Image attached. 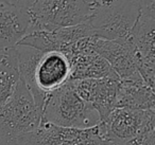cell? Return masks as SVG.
I'll list each match as a JSON object with an SVG mask.
<instances>
[{
	"label": "cell",
	"instance_id": "8fae6325",
	"mask_svg": "<svg viewBox=\"0 0 155 145\" xmlns=\"http://www.w3.org/2000/svg\"><path fill=\"white\" fill-rule=\"evenodd\" d=\"M31 18L28 11L0 0V51L14 48L29 33Z\"/></svg>",
	"mask_w": 155,
	"mask_h": 145
},
{
	"label": "cell",
	"instance_id": "9a60e30c",
	"mask_svg": "<svg viewBox=\"0 0 155 145\" xmlns=\"http://www.w3.org/2000/svg\"><path fill=\"white\" fill-rule=\"evenodd\" d=\"M5 2L9 3L12 7H15L17 9L29 11L33 5L35 3L36 0H3Z\"/></svg>",
	"mask_w": 155,
	"mask_h": 145
},
{
	"label": "cell",
	"instance_id": "3957f363",
	"mask_svg": "<svg viewBox=\"0 0 155 145\" xmlns=\"http://www.w3.org/2000/svg\"><path fill=\"white\" fill-rule=\"evenodd\" d=\"M141 13V0H100L86 20L95 37L105 40L129 36Z\"/></svg>",
	"mask_w": 155,
	"mask_h": 145
},
{
	"label": "cell",
	"instance_id": "7c38bea8",
	"mask_svg": "<svg viewBox=\"0 0 155 145\" xmlns=\"http://www.w3.org/2000/svg\"><path fill=\"white\" fill-rule=\"evenodd\" d=\"M115 108L154 110V88L147 85L142 79L119 81Z\"/></svg>",
	"mask_w": 155,
	"mask_h": 145
},
{
	"label": "cell",
	"instance_id": "8992f818",
	"mask_svg": "<svg viewBox=\"0 0 155 145\" xmlns=\"http://www.w3.org/2000/svg\"><path fill=\"white\" fill-rule=\"evenodd\" d=\"M135 51L137 69L148 86L154 88L155 79V7H146L127 36Z\"/></svg>",
	"mask_w": 155,
	"mask_h": 145
},
{
	"label": "cell",
	"instance_id": "5bb4252c",
	"mask_svg": "<svg viewBox=\"0 0 155 145\" xmlns=\"http://www.w3.org/2000/svg\"><path fill=\"white\" fill-rule=\"evenodd\" d=\"M19 81L20 75L14 48L0 51V105L13 95Z\"/></svg>",
	"mask_w": 155,
	"mask_h": 145
},
{
	"label": "cell",
	"instance_id": "7a4b0ae2",
	"mask_svg": "<svg viewBox=\"0 0 155 145\" xmlns=\"http://www.w3.org/2000/svg\"><path fill=\"white\" fill-rule=\"evenodd\" d=\"M41 122L61 127L89 128L99 125L101 120L97 111L79 96L68 82L47 96Z\"/></svg>",
	"mask_w": 155,
	"mask_h": 145
},
{
	"label": "cell",
	"instance_id": "52a82bcc",
	"mask_svg": "<svg viewBox=\"0 0 155 145\" xmlns=\"http://www.w3.org/2000/svg\"><path fill=\"white\" fill-rule=\"evenodd\" d=\"M154 110L114 108L100 125L106 141L123 143L154 129Z\"/></svg>",
	"mask_w": 155,
	"mask_h": 145
},
{
	"label": "cell",
	"instance_id": "5b68a950",
	"mask_svg": "<svg viewBox=\"0 0 155 145\" xmlns=\"http://www.w3.org/2000/svg\"><path fill=\"white\" fill-rule=\"evenodd\" d=\"M70 81V62L61 52H44L25 85L41 111L47 96Z\"/></svg>",
	"mask_w": 155,
	"mask_h": 145
},
{
	"label": "cell",
	"instance_id": "277c9868",
	"mask_svg": "<svg viewBox=\"0 0 155 145\" xmlns=\"http://www.w3.org/2000/svg\"><path fill=\"white\" fill-rule=\"evenodd\" d=\"M28 12L30 31H55L85 22L91 9L85 0H36Z\"/></svg>",
	"mask_w": 155,
	"mask_h": 145
},
{
	"label": "cell",
	"instance_id": "4fadbf2b",
	"mask_svg": "<svg viewBox=\"0 0 155 145\" xmlns=\"http://www.w3.org/2000/svg\"><path fill=\"white\" fill-rule=\"evenodd\" d=\"M69 62H70V81L104 79V77H113L118 79L107 62L96 52L78 54L69 58Z\"/></svg>",
	"mask_w": 155,
	"mask_h": 145
},
{
	"label": "cell",
	"instance_id": "ba28073f",
	"mask_svg": "<svg viewBox=\"0 0 155 145\" xmlns=\"http://www.w3.org/2000/svg\"><path fill=\"white\" fill-rule=\"evenodd\" d=\"M20 145H105V138L100 124L89 128H71L41 122Z\"/></svg>",
	"mask_w": 155,
	"mask_h": 145
},
{
	"label": "cell",
	"instance_id": "2e32d148",
	"mask_svg": "<svg viewBox=\"0 0 155 145\" xmlns=\"http://www.w3.org/2000/svg\"><path fill=\"white\" fill-rule=\"evenodd\" d=\"M85 1H86V2L88 3V5H89V7H91V9L93 10L94 8H95L96 5H97L98 3H99V1H100V0H85Z\"/></svg>",
	"mask_w": 155,
	"mask_h": 145
},
{
	"label": "cell",
	"instance_id": "9c48e42d",
	"mask_svg": "<svg viewBox=\"0 0 155 145\" xmlns=\"http://www.w3.org/2000/svg\"><path fill=\"white\" fill-rule=\"evenodd\" d=\"M94 50L107 62L119 81L141 79L137 69L135 51L127 36L115 40L97 38Z\"/></svg>",
	"mask_w": 155,
	"mask_h": 145
},
{
	"label": "cell",
	"instance_id": "30bf717a",
	"mask_svg": "<svg viewBox=\"0 0 155 145\" xmlns=\"http://www.w3.org/2000/svg\"><path fill=\"white\" fill-rule=\"evenodd\" d=\"M71 87L82 100L89 104L104 121L115 108L119 79L113 77L69 81Z\"/></svg>",
	"mask_w": 155,
	"mask_h": 145
},
{
	"label": "cell",
	"instance_id": "6da1fadb",
	"mask_svg": "<svg viewBox=\"0 0 155 145\" xmlns=\"http://www.w3.org/2000/svg\"><path fill=\"white\" fill-rule=\"evenodd\" d=\"M32 94L20 79L13 95L0 105V145H20L41 124Z\"/></svg>",
	"mask_w": 155,
	"mask_h": 145
}]
</instances>
